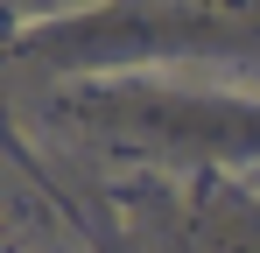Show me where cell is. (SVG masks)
<instances>
[{"mask_svg": "<svg viewBox=\"0 0 260 253\" xmlns=\"http://www.w3.org/2000/svg\"><path fill=\"white\" fill-rule=\"evenodd\" d=\"M0 253H7V246H0Z\"/></svg>", "mask_w": 260, "mask_h": 253, "instance_id": "6da1fadb", "label": "cell"}]
</instances>
